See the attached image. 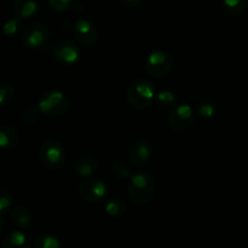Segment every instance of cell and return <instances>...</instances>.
<instances>
[{"label":"cell","mask_w":248,"mask_h":248,"mask_svg":"<svg viewBox=\"0 0 248 248\" xmlns=\"http://www.w3.org/2000/svg\"><path fill=\"white\" fill-rule=\"evenodd\" d=\"M104 210L110 217H121L126 212V203L120 198H111L107 200Z\"/></svg>","instance_id":"obj_18"},{"label":"cell","mask_w":248,"mask_h":248,"mask_svg":"<svg viewBox=\"0 0 248 248\" xmlns=\"http://www.w3.org/2000/svg\"><path fill=\"white\" fill-rule=\"evenodd\" d=\"M80 198L89 203H101L108 195V186L99 178H85L78 189Z\"/></svg>","instance_id":"obj_6"},{"label":"cell","mask_w":248,"mask_h":248,"mask_svg":"<svg viewBox=\"0 0 248 248\" xmlns=\"http://www.w3.org/2000/svg\"><path fill=\"white\" fill-rule=\"evenodd\" d=\"M19 135L16 128L9 125H0V149H14L18 145Z\"/></svg>","instance_id":"obj_14"},{"label":"cell","mask_w":248,"mask_h":248,"mask_svg":"<svg viewBox=\"0 0 248 248\" xmlns=\"http://www.w3.org/2000/svg\"><path fill=\"white\" fill-rule=\"evenodd\" d=\"M98 161L92 155H82L73 165V171L80 178H90L98 170Z\"/></svg>","instance_id":"obj_12"},{"label":"cell","mask_w":248,"mask_h":248,"mask_svg":"<svg viewBox=\"0 0 248 248\" xmlns=\"http://www.w3.org/2000/svg\"><path fill=\"white\" fill-rule=\"evenodd\" d=\"M142 1L143 0H119V2L126 7H136L142 4Z\"/></svg>","instance_id":"obj_28"},{"label":"cell","mask_w":248,"mask_h":248,"mask_svg":"<svg viewBox=\"0 0 248 248\" xmlns=\"http://www.w3.org/2000/svg\"><path fill=\"white\" fill-rule=\"evenodd\" d=\"M41 115V111L39 109L38 104L36 106H29L28 108H26V110L23 111V120L24 123L28 124V125H33L36 121L39 120Z\"/></svg>","instance_id":"obj_26"},{"label":"cell","mask_w":248,"mask_h":248,"mask_svg":"<svg viewBox=\"0 0 248 248\" xmlns=\"http://www.w3.org/2000/svg\"><path fill=\"white\" fill-rule=\"evenodd\" d=\"M73 33L77 40L85 46H93L98 38L96 27L85 18H79L73 24Z\"/></svg>","instance_id":"obj_11"},{"label":"cell","mask_w":248,"mask_h":248,"mask_svg":"<svg viewBox=\"0 0 248 248\" xmlns=\"http://www.w3.org/2000/svg\"><path fill=\"white\" fill-rule=\"evenodd\" d=\"M51 9L55 10L56 12H64L72 5L73 0H48Z\"/></svg>","instance_id":"obj_27"},{"label":"cell","mask_w":248,"mask_h":248,"mask_svg":"<svg viewBox=\"0 0 248 248\" xmlns=\"http://www.w3.org/2000/svg\"><path fill=\"white\" fill-rule=\"evenodd\" d=\"M156 97V90L152 81L147 79H137L131 82L126 90V99L132 108L137 110L147 109Z\"/></svg>","instance_id":"obj_2"},{"label":"cell","mask_w":248,"mask_h":248,"mask_svg":"<svg viewBox=\"0 0 248 248\" xmlns=\"http://www.w3.org/2000/svg\"><path fill=\"white\" fill-rule=\"evenodd\" d=\"M31 246V239L28 235L22 230H15L10 232L2 241V248H28Z\"/></svg>","instance_id":"obj_15"},{"label":"cell","mask_w":248,"mask_h":248,"mask_svg":"<svg viewBox=\"0 0 248 248\" xmlns=\"http://www.w3.org/2000/svg\"><path fill=\"white\" fill-rule=\"evenodd\" d=\"M173 68V57L164 50H155L147 56L144 61V69L152 77L164 78Z\"/></svg>","instance_id":"obj_5"},{"label":"cell","mask_w":248,"mask_h":248,"mask_svg":"<svg viewBox=\"0 0 248 248\" xmlns=\"http://www.w3.org/2000/svg\"><path fill=\"white\" fill-rule=\"evenodd\" d=\"M21 27V18L16 16V18H9L2 24V31L6 36H15Z\"/></svg>","instance_id":"obj_25"},{"label":"cell","mask_w":248,"mask_h":248,"mask_svg":"<svg viewBox=\"0 0 248 248\" xmlns=\"http://www.w3.org/2000/svg\"><path fill=\"white\" fill-rule=\"evenodd\" d=\"M53 56L60 64L72 67L79 62L80 51L72 41L61 40L56 44L53 48Z\"/></svg>","instance_id":"obj_10"},{"label":"cell","mask_w":248,"mask_h":248,"mask_svg":"<svg viewBox=\"0 0 248 248\" xmlns=\"http://www.w3.org/2000/svg\"><path fill=\"white\" fill-rule=\"evenodd\" d=\"M2 229H4V220H2L1 216H0V234H1Z\"/></svg>","instance_id":"obj_29"},{"label":"cell","mask_w":248,"mask_h":248,"mask_svg":"<svg viewBox=\"0 0 248 248\" xmlns=\"http://www.w3.org/2000/svg\"><path fill=\"white\" fill-rule=\"evenodd\" d=\"M51 38L50 29L43 23H34L31 24L28 28L22 34V44L26 46L27 48L31 50H36L43 46H45L48 43Z\"/></svg>","instance_id":"obj_7"},{"label":"cell","mask_w":248,"mask_h":248,"mask_svg":"<svg viewBox=\"0 0 248 248\" xmlns=\"http://www.w3.org/2000/svg\"><path fill=\"white\" fill-rule=\"evenodd\" d=\"M12 200H14V196H12L11 191L7 188L0 186V215L11 208Z\"/></svg>","instance_id":"obj_24"},{"label":"cell","mask_w":248,"mask_h":248,"mask_svg":"<svg viewBox=\"0 0 248 248\" xmlns=\"http://www.w3.org/2000/svg\"><path fill=\"white\" fill-rule=\"evenodd\" d=\"M111 171H113L114 176H115L118 179H120V181L130 179V177L132 176L130 165L121 159L116 160V161L113 162V165H111Z\"/></svg>","instance_id":"obj_19"},{"label":"cell","mask_w":248,"mask_h":248,"mask_svg":"<svg viewBox=\"0 0 248 248\" xmlns=\"http://www.w3.org/2000/svg\"><path fill=\"white\" fill-rule=\"evenodd\" d=\"M217 111V106L211 98H202L196 103L195 113L202 119H211Z\"/></svg>","instance_id":"obj_17"},{"label":"cell","mask_w":248,"mask_h":248,"mask_svg":"<svg viewBox=\"0 0 248 248\" xmlns=\"http://www.w3.org/2000/svg\"><path fill=\"white\" fill-rule=\"evenodd\" d=\"M38 0H14L12 7L17 17L21 19H28L38 11Z\"/></svg>","instance_id":"obj_13"},{"label":"cell","mask_w":248,"mask_h":248,"mask_svg":"<svg viewBox=\"0 0 248 248\" xmlns=\"http://www.w3.org/2000/svg\"><path fill=\"white\" fill-rule=\"evenodd\" d=\"M155 101L162 108H169V107H172L176 104L177 97L176 94L173 93L170 90H164V91H160L159 93H156V97H155Z\"/></svg>","instance_id":"obj_22"},{"label":"cell","mask_w":248,"mask_h":248,"mask_svg":"<svg viewBox=\"0 0 248 248\" xmlns=\"http://www.w3.org/2000/svg\"><path fill=\"white\" fill-rule=\"evenodd\" d=\"M170 127L177 132H183L188 130L195 120V111L189 104H179L172 109L169 114Z\"/></svg>","instance_id":"obj_8"},{"label":"cell","mask_w":248,"mask_h":248,"mask_svg":"<svg viewBox=\"0 0 248 248\" xmlns=\"http://www.w3.org/2000/svg\"><path fill=\"white\" fill-rule=\"evenodd\" d=\"M15 96V90L11 84L0 81V107H5L11 103Z\"/></svg>","instance_id":"obj_23"},{"label":"cell","mask_w":248,"mask_h":248,"mask_svg":"<svg viewBox=\"0 0 248 248\" xmlns=\"http://www.w3.org/2000/svg\"><path fill=\"white\" fill-rule=\"evenodd\" d=\"M34 248H61V242L57 237L51 235H41L36 237L33 244Z\"/></svg>","instance_id":"obj_21"},{"label":"cell","mask_w":248,"mask_h":248,"mask_svg":"<svg viewBox=\"0 0 248 248\" xmlns=\"http://www.w3.org/2000/svg\"><path fill=\"white\" fill-rule=\"evenodd\" d=\"M153 156V145L145 138H140L132 143L128 152V160L136 167H143Z\"/></svg>","instance_id":"obj_9"},{"label":"cell","mask_w":248,"mask_h":248,"mask_svg":"<svg viewBox=\"0 0 248 248\" xmlns=\"http://www.w3.org/2000/svg\"><path fill=\"white\" fill-rule=\"evenodd\" d=\"M156 191V182L153 174L145 171H137L128 179L127 193L131 201L138 206L147 205L153 200Z\"/></svg>","instance_id":"obj_1"},{"label":"cell","mask_w":248,"mask_h":248,"mask_svg":"<svg viewBox=\"0 0 248 248\" xmlns=\"http://www.w3.org/2000/svg\"><path fill=\"white\" fill-rule=\"evenodd\" d=\"M38 156L41 164L50 170H60L67 161V152L60 142L47 140L39 147Z\"/></svg>","instance_id":"obj_3"},{"label":"cell","mask_w":248,"mask_h":248,"mask_svg":"<svg viewBox=\"0 0 248 248\" xmlns=\"http://www.w3.org/2000/svg\"><path fill=\"white\" fill-rule=\"evenodd\" d=\"M11 219L15 225L21 229H28L33 224V216L29 212V210L24 206H17L12 210Z\"/></svg>","instance_id":"obj_16"},{"label":"cell","mask_w":248,"mask_h":248,"mask_svg":"<svg viewBox=\"0 0 248 248\" xmlns=\"http://www.w3.org/2000/svg\"><path fill=\"white\" fill-rule=\"evenodd\" d=\"M38 107L41 114L50 116H61L69 109V99L63 92L48 90L39 97Z\"/></svg>","instance_id":"obj_4"},{"label":"cell","mask_w":248,"mask_h":248,"mask_svg":"<svg viewBox=\"0 0 248 248\" xmlns=\"http://www.w3.org/2000/svg\"><path fill=\"white\" fill-rule=\"evenodd\" d=\"M224 11L230 16H237L246 9V0H223Z\"/></svg>","instance_id":"obj_20"}]
</instances>
